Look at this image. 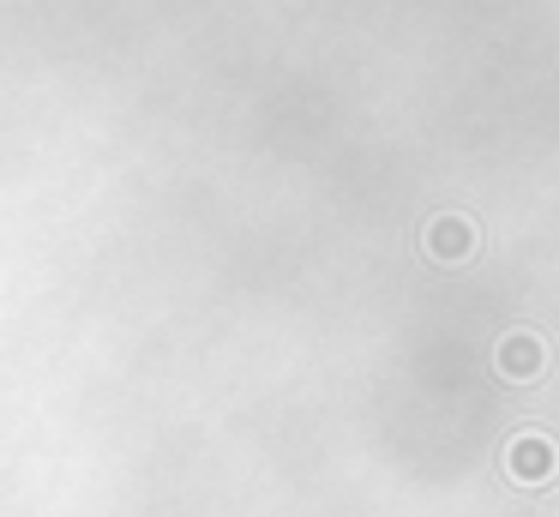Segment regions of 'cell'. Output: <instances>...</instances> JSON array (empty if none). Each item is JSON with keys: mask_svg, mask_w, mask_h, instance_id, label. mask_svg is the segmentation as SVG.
<instances>
[{"mask_svg": "<svg viewBox=\"0 0 559 517\" xmlns=\"http://www.w3.org/2000/svg\"><path fill=\"white\" fill-rule=\"evenodd\" d=\"M433 247H439V252H463V228H439Z\"/></svg>", "mask_w": 559, "mask_h": 517, "instance_id": "6da1fadb", "label": "cell"}]
</instances>
